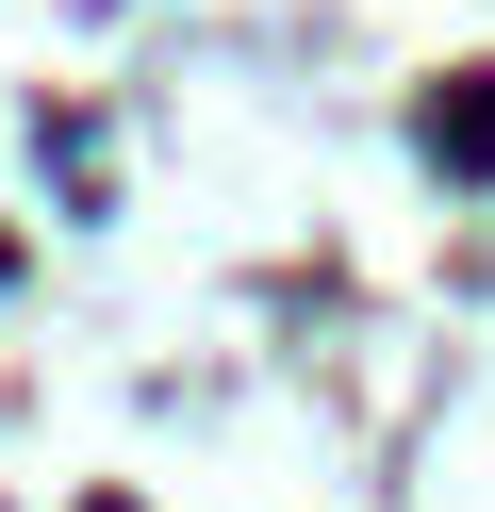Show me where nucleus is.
I'll return each instance as SVG.
<instances>
[{
    "mask_svg": "<svg viewBox=\"0 0 495 512\" xmlns=\"http://www.w3.org/2000/svg\"><path fill=\"white\" fill-rule=\"evenodd\" d=\"M429 149H446V166H495V83H462V100H429Z\"/></svg>",
    "mask_w": 495,
    "mask_h": 512,
    "instance_id": "obj_1",
    "label": "nucleus"
}]
</instances>
